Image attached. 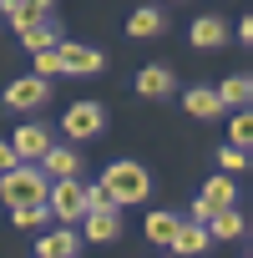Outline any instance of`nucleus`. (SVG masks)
<instances>
[{
    "label": "nucleus",
    "instance_id": "6",
    "mask_svg": "<svg viewBox=\"0 0 253 258\" xmlns=\"http://www.w3.org/2000/svg\"><path fill=\"white\" fill-rule=\"evenodd\" d=\"M101 121H106V116H101L96 101H76V106L66 111L61 126H66V137H96V132H101Z\"/></svg>",
    "mask_w": 253,
    "mask_h": 258
},
{
    "label": "nucleus",
    "instance_id": "22",
    "mask_svg": "<svg viewBox=\"0 0 253 258\" xmlns=\"http://www.w3.org/2000/svg\"><path fill=\"white\" fill-rule=\"evenodd\" d=\"M46 218H51L46 203H21V208H11V223H16V228H41Z\"/></svg>",
    "mask_w": 253,
    "mask_h": 258
},
{
    "label": "nucleus",
    "instance_id": "8",
    "mask_svg": "<svg viewBox=\"0 0 253 258\" xmlns=\"http://www.w3.org/2000/svg\"><path fill=\"white\" fill-rule=\"evenodd\" d=\"M46 147H51V137L41 132V126H36V121H26V126H21V132L11 137V152H16L21 162H41V152H46Z\"/></svg>",
    "mask_w": 253,
    "mask_h": 258
},
{
    "label": "nucleus",
    "instance_id": "25",
    "mask_svg": "<svg viewBox=\"0 0 253 258\" xmlns=\"http://www.w3.org/2000/svg\"><path fill=\"white\" fill-rule=\"evenodd\" d=\"M36 76H46V81H51V76H61V61H56V46H51V51H36Z\"/></svg>",
    "mask_w": 253,
    "mask_h": 258
},
{
    "label": "nucleus",
    "instance_id": "18",
    "mask_svg": "<svg viewBox=\"0 0 253 258\" xmlns=\"http://www.w3.org/2000/svg\"><path fill=\"white\" fill-rule=\"evenodd\" d=\"M233 198H238V187H233V177H208V187H203V203L218 213V208H233Z\"/></svg>",
    "mask_w": 253,
    "mask_h": 258
},
{
    "label": "nucleus",
    "instance_id": "20",
    "mask_svg": "<svg viewBox=\"0 0 253 258\" xmlns=\"http://www.w3.org/2000/svg\"><path fill=\"white\" fill-rule=\"evenodd\" d=\"M177 223H182L177 213H147V238L167 248V243H172V233H177Z\"/></svg>",
    "mask_w": 253,
    "mask_h": 258
},
{
    "label": "nucleus",
    "instance_id": "4",
    "mask_svg": "<svg viewBox=\"0 0 253 258\" xmlns=\"http://www.w3.org/2000/svg\"><path fill=\"white\" fill-rule=\"evenodd\" d=\"M56 61H61L66 76H91V71L106 66V56L96 46H76V41H56Z\"/></svg>",
    "mask_w": 253,
    "mask_h": 258
},
{
    "label": "nucleus",
    "instance_id": "2",
    "mask_svg": "<svg viewBox=\"0 0 253 258\" xmlns=\"http://www.w3.org/2000/svg\"><path fill=\"white\" fill-rule=\"evenodd\" d=\"M101 187H106V198L121 208V203H147V192H152V177H147V167L142 162H111L106 167V177H101Z\"/></svg>",
    "mask_w": 253,
    "mask_h": 258
},
{
    "label": "nucleus",
    "instance_id": "23",
    "mask_svg": "<svg viewBox=\"0 0 253 258\" xmlns=\"http://www.w3.org/2000/svg\"><path fill=\"white\" fill-rule=\"evenodd\" d=\"M248 142H253V111H238L233 126H228V147H243L248 152Z\"/></svg>",
    "mask_w": 253,
    "mask_h": 258
},
{
    "label": "nucleus",
    "instance_id": "27",
    "mask_svg": "<svg viewBox=\"0 0 253 258\" xmlns=\"http://www.w3.org/2000/svg\"><path fill=\"white\" fill-rule=\"evenodd\" d=\"M208 218H213V208L198 198V203H193V213H187V223H208Z\"/></svg>",
    "mask_w": 253,
    "mask_h": 258
},
{
    "label": "nucleus",
    "instance_id": "13",
    "mask_svg": "<svg viewBox=\"0 0 253 258\" xmlns=\"http://www.w3.org/2000/svg\"><path fill=\"white\" fill-rule=\"evenodd\" d=\"M126 36H137V41H147V36H162V11H157V6H142V11H132V16H126Z\"/></svg>",
    "mask_w": 253,
    "mask_h": 258
},
{
    "label": "nucleus",
    "instance_id": "11",
    "mask_svg": "<svg viewBox=\"0 0 253 258\" xmlns=\"http://www.w3.org/2000/svg\"><path fill=\"white\" fill-rule=\"evenodd\" d=\"M0 11L11 16V26H31V21H46L51 16V0H0Z\"/></svg>",
    "mask_w": 253,
    "mask_h": 258
},
{
    "label": "nucleus",
    "instance_id": "14",
    "mask_svg": "<svg viewBox=\"0 0 253 258\" xmlns=\"http://www.w3.org/2000/svg\"><path fill=\"white\" fill-rule=\"evenodd\" d=\"M218 101H223V106H238V111H243V106L253 101V76H243V71H238V76H228V81L218 86Z\"/></svg>",
    "mask_w": 253,
    "mask_h": 258
},
{
    "label": "nucleus",
    "instance_id": "3",
    "mask_svg": "<svg viewBox=\"0 0 253 258\" xmlns=\"http://www.w3.org/2000/svg\"><path fill=\"white\" fill-rule=\"evenodd\" d=\"M86 182H76V177H56V187L46 192V208L61 218V223H76L81 213H86Z\"/></svg>",
    "mask_w": 253,
    "mask_h": 258
},
{
    "label": "nucleus",
    "instance_id": "1",
    "mask_svg": "<svg viewBox=\"0 0 253 258\" xmlns=\"http://www.w3.org/2000/svg\"><path fill=\"white\" fill-rule=\"evenodd\" d=\"M46 192H51V182H46V172H41L36 162H16V167L0 172V203H11V208H21V203H46Z\"/></svg>",
    "mask_w": 253,
    "mask_h": 258
},
{
    "label": "nucleus",
    "instance_id": "28",
    "mask_svg": "<svg viewBox=\"0 0 253 258\" xmlns=\"http://www.w3.org/2000/svg\"><path fill=\"white\" fill-rule=\"evenodd\" d=\"M16 162H21V157L11 152V142H0V172H6V167H16Z\"/></svg>",
    "mask_w": 253,
    "mask_h": 258
},
{
    "label": "nucleus",
    "instance_id": "29",
    "mask_svg": "<svg viewBox=\"0 0 253 258\" xmlns=\"http://www.w3.org/2000/svg\"><path fill=\"white\" fill-rule=\"evenodd\" d=\"M162 258H172V253H162Z\"/></svg>",
    "mask_w": 253,
    "mask_h": 258
},
{
    "label": "nucleus",
    "instance_id": "17",
    "mask_svg": "<svg viewBox=\"0 0 253 258\" xmlns=\"http://www.w3.org/2000/svg\"><path fill=\"white\" fill-rule=\"evenodd\" d=\"M21 36H26V46H31V51H51V46L61 41L51 16H46V21H31V26H21Z\"/></svg>",
    "mask_w": 253,
    "mask_h": 258
},
{
    "label": "nucleus",
    "instance_id": "26",
    "mask_svg": "<svg viewBox=\"0 0 253 258\" xmlns=\"http://www.w3.org/2000/svg\"><path fill=\"white\" fill-rule=\"evenodd\" d=\"M218 162H223V172H238V167H248V162H243V147H223V152H218Z\"/></svg>",
    "mask_w": 253,
    "mask_h": 258
},
{
    "label": "nucleus",
    "instance_id": "7",
    "mask_svg": "<svg viewBox=\"0 0 253 258\" xmlns=\"http://www.w3.org/2000/svg\"><path fill=\"white\" fill-rule=\"evenodd\" d=\"M81 223H86V243H116V238H121V213H116V208H106V213H81Z\"/></svg>",
    "mask_w": 253,
    "mask_h": 258
},
{
    "label": "nucleus",
    "instance_id": "21",
    "mask_svg": "<svg viewBox=\"0 0 253 258\" xmlns=\"http://www.w3.org/2000/svg\"><path fill=\"white\" fill-rule=\"evenodd\" d=\"M187 111H193V116H218V111H223V101H218V91L198 86V91H187Z\"/></svg>",
    "mask_w": 253,
    "mask_h": 258
},
{
    "label": "nucleus",
    "instance_id": "24",
    "mask_svg": "<svg viewBox=\"0 0 253 258\" xmlns=\"http://www.w3.org/2000/svg\"><path fill=\"white\" fill-rule=\"evenodd\" d=\"M81 203H86V213H106V208H116V203H111V198H106V187H101V182H91V187H86V198H81Z\"/></svg>",
    "mask_w": 253,
    "mask_h": 258
},
{
    "label": "nucleus",
    "instance_id": "10",
    "mask_svg": "<svg viewBox=\"0 0 253 258\" xmlns=\"http://www.w3.org/2000/svg\"><path fill=\"white\" fill-rule=\"evenodd\" d=\"M76 248H81V238H76L71 228H51V233L36 243V258H76Z\"/></svg>",
    "mask_w": 253,
    "mask_h": 258
},
{
    "label": "nucleus",
    "instance_id": "5",
    "mask_svg": "<svg viewBox=\"0 0 253 258\" xmlns=\"http://www.w3.org/2000/svg\"><path fill=\"white\" fill-rule=\"evenodd\" d=\"M46 96H51V81H46V76H36V71L6 86V106H16V111H36Z\"/></svg>",
    "mask_w": 253,
    "mask_h": 258
},
{
    "label": "nucleus",
    "instance_id": "9",
    "mask_svg": "<svg viewBox=\"0 0 253 258\" xmlns=\"http://www.w3.org/2000/svg\"><path fill=\"white\" fill-rule=\"evenodd\" d=\"M208 243H213V238H208V228H203V223H187V218H182L167 248H172V258H187V253H203Z\"/></svg>",
    "mask_w": 253,
    "mask_h": 258
},
{
    "label": "nucleus",
    "instance_id": "12",
    "mask_svg": "<svg viewBox=\"0 0 253 258\" xmlns=\"http://www.w3.org/2000/svg\"><path fill=\"white\" fill-rule=\"evenodd\" d=\"M36 167H41V172H51V177H76V167H81V157H76L71 147H46Z\"/></svg>",
    "mask_w": 253,
    "mask_h": 258
},
{
    "label": "nucleus",
    "instance_id": "16",
    "mask_svg": "<svg viewBox=\"0 0 253 258\" xmlns=\"http://www.w3.org/2000/svg\"><path fill=\"white\" fill-rule=\"evenodd\" d=\"M137 91L142 96H167L172 91V71L167 66H142L137 71Z\"/></svg>",
    "mask_w": 253,
    "mask_h": 258
},
{
    "label": "nucleus",
    "instance_id": "15",
    "mask_svg": "<svg viewBox=\"0 0 253 258\" xmlns=\"http://www.w3.org/2000/svg\"><path fill=\"white\" fill-rule=\"evenodd\" d=\"M223 41H228V31H223L218 16H198V21H193V46L213 51V46H223Z\"/></svg>",
    "mask_w": 253,
    "mask_h": 258
},
{
    "label": "nucleus",
    "instance_id": "19",
    "mask_svg": "<svg viewBox=\"0 0 253 258\" xmlns=\"http://www.w3.org/2000/svg\"><path fill=\"white\" fill-rule=\"evenodd\" d=\"M203 228H208V238H238V233H243V218H238L233 208H218Z\"/></svg>",
    "mask_w": 253,
    "mask_h": 258
}]
</instances>
